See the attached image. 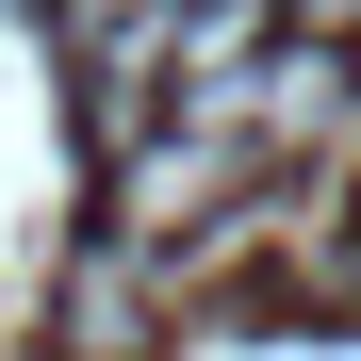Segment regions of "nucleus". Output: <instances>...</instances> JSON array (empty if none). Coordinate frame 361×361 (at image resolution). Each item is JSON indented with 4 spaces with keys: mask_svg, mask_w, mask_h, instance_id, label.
I'll list each match as a JSON object with an SVG mask.
<instances>
[{
    "mask_svg": "<svg viewBox=\"0 0 361 361\" xmlns=\"http://www.w3.org/2000/svg\"><path fill=\"white\" fill-rule=\"evenodd\" d=\"M345 66H361V49H345Z\"/></svg>",
    "mask_w": 361,
    "mask_h": 361,
    "instance_id": "nucleus-5",
    "label": "nucleus"
},
{
    "mask_svg": "<svg viewBox=\"0 0 361 361\" xmlns=\"http://www.w3.org/2000/svg\"><path fill=\"white\" fill-rule=\"evenodd\" d=\"M164 17H180V0H49V33H66L82 66H115V49H148Z\"/></svg>",
    "mask_w": 361,
    "mask_h": 361,
    "instance_id": "nucleus-4",
    "label": "nucleus"
},
{
    "mask_svg": "<svg viewBox=\"0 0 361 361\" xmlns=\"http://www.w3.org/2000/svg\"><path fill=\"white\" fill-rule=\"evenodd\" d=\"M247 132H263L279 164L345 148V132H361V66H345V49H279V66H263V115H247Z\"/></svg>",
    "mask_w": 361,
    "mask_h": 361,
    "instance_id": "nucleus-3",
    "label": "nucleus"
},
{
    "mask_svg": "<svg viewBox=\"0 0 361 361\" xmlns=\"http://www.w3.org/2000/svg\"><path fill=\"white\" fill-rule=\"evenodd\" d=\"M230 180H247V132H148L132 164H115V230L180 263V230H197V214L230 197Z\"/></svg>",
    "mask_w": 361,
    "mask_h": 361,
    "instance_id": "nucleus-1",
    "label": "nucleus"
},
{
    "mask_svg": "<svg viewBox=\"0 0 361 361\" xmlns=\"http://www.w3.org/2000/svg\"><path fill=\"white\" fill-rule=\"evenodd\" d=\"M66 361H148V329H164V247H132V230H99V247L66 263Z\"/></svg>",
    "mask_w": 361,
    "mask_h": 361,
    "instance_id": "nucleus-2",
    "label": "nucleus"
}]
</instances>
